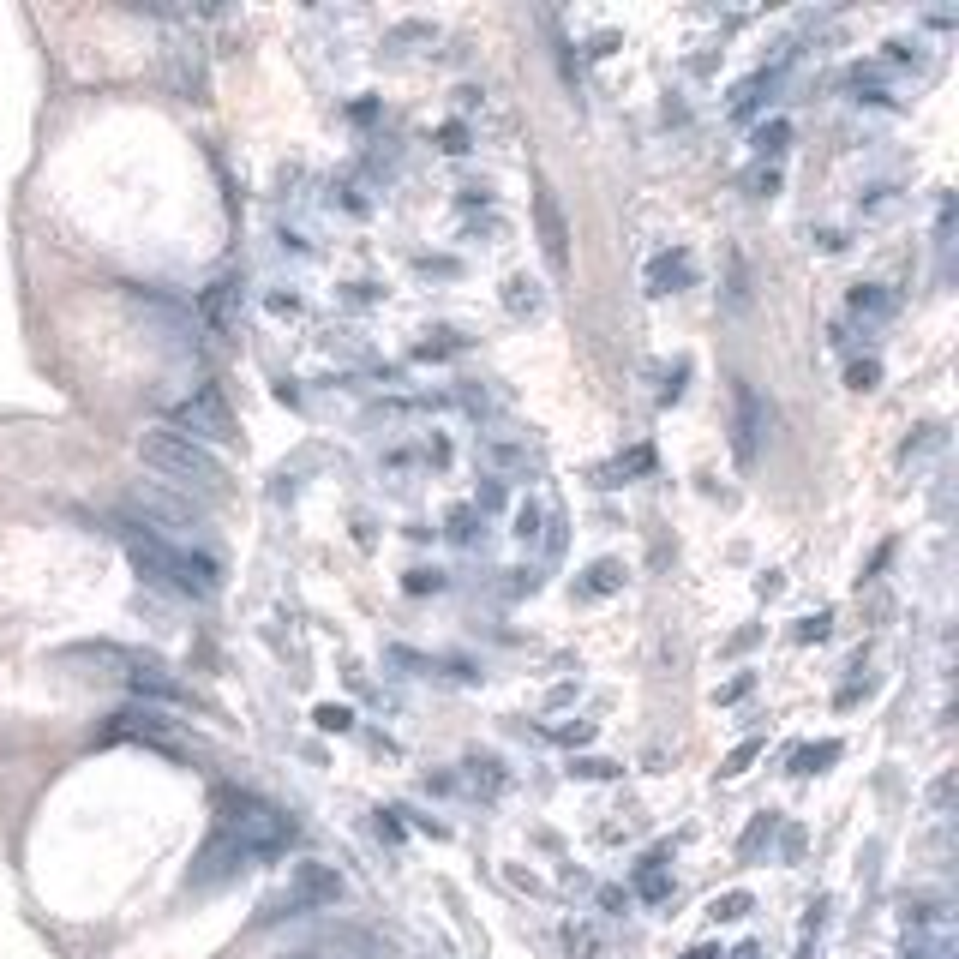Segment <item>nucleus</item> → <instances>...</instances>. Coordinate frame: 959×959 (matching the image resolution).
<instances>
[{"label":"nucleus","mask_w":959,"mask_h":959,"mask_svg":"<svg viewBox=\"0 0 959 959\" xmlns=\"http://www.w3.org/2000/svg\"><path fill=\"white\" fill-rule=\"evenodd\" d=\"M120 684H126L132 696H144V702H168V708H186V702H192V696H186V684H180V678H174L156 654H138V648H132V666H126V678H120Z\"/></svg>","instance_id":"obj_8"},{"label":"nucleus","mask_w":959,"mask_h":959,"mask_svg":"<svg viewBox=\"0 0 959 959\" xmlns=\"http://www.w3.org/2000/svg\"><path fill=\"white\" fill-rule=\"evenodd\" d=\"M438 138H444V150H450V156H462V150H468V132H462V126H456V120H450V126H444V132H438Z\"/></svg>","instance_id":"obj_31"},{"label":"nucleus","mask_w":959,"mask_h":959,"mask_svg":"<svg viewBox=\"0 0 959 959\" xmlns=\"http://www.w3.org/2000/svg\"><path fill=\"white\" fill-rule=\"evenodd\" d=\"M504 306H510L516 318H534V312H540V282H534V276H510V282H504Z\"/></svg>","instance_id":"obj_15"},{"label":"nucleus","mask_w":959,"mask_h":959,"mask_svg":"<svg viewBox=\"0 0 959 959\" xmlns=\"http://www.w3.org/2000/svg\"><path fill=\"white\" fill-rule=\"evenodd\" d=\"M576 774H582V780H606V774H618V768H612V762H600V756H594V762H576Z\"/></svg>","instance_id":"obj_32"},{"label":"nucleus","mask_w":959,"mask_h":959,"mask_svg":"<svg viewBox=\"0 0 959 959\" xmlns=\"http://www.w3.org/2000/svg\"><path fill=\"white\" fill-rule=\"evenodd\" d=\"M564 528H570V522H564V510H558V504H546V540H540V552H546V558H564V540H570Z\"/></svg>","instance_id":"obj_21"},{"label":"nucleus","mask_w":959,"mask_h":959,"mask_svg":"<svg viewBox=\"0 0 959 959\" xmlns=\"http://www.w3.org/2000/svg\"><path fill=\"white\" fill-rule=\"evenodd\" d=\"M468 510H504V480H480V492H474Z\"/></svg>","instance_id":"obj_24"},{"label":"nucleus","mask_w":959,"mask_h":959,"mask_svg":"<svg viewBox=\"0 0 959 959\" xmlns=\"http://www.w3.org/2000/svg\"><path fill=\"white\" fill-rule=\"evenodd\" d=\"M474 522H480V510H450V540H474Z\"/></svg>","instance_id":"obj_25"},{"label":"nucleus","mask_w":959,"mask_h":959,"mask_svg":"<svg viewBox=\"0 0 959 959\" xmlns=\"http://www.w3.org/2000/svg\"><path fill=\"white\" fill-rule=\"evenodd\" d=\"M762 432H768V408H762V396H756V384H732V450H738V462L750 468L756 462V450H762Z\"/></svg>","instance_id":"obj_7"},{"label":"nucleus","mask_w":959,"mask_h":959,"mask_svg":"<svg viewBox=\"0 0 959 959\" xmlns=\"http://www.w3.org/2000/svg\"><path fill=\"white\" fill-rule=\"evenodd\" d=\"M690 276H696L690 252H660V258L648 264V288H654V294H672V288H684Z\"/></svg>","instance_id":"obj_14"},{"label":"nucleus","mask_w":959,"mask_h":959,"mask_svg":"<svg viewBox=\"0 0 959 959\" xmlns=\"http://www.w3.org/2000/svg\"><path fill=\"white\" fill-rule=\"evenodd\" d=\"M432 36H438L432 24H396V30H390V48H408V42H432Z\"/></svg>","instance_id":"obj_23"},{"label":"nucleus","mask_w":959,"mask_h":959,"mask_svg":"<svg viewBox=\"0 0 959 959\" xmlns=\"http://www.w3.org/2000/svg\"><path fill=\"white\" fill-rule=\"evenodd\" d=\"M138 462H144L162 486H180L186 498H192V492L222 498V486H228V474H222L216 450H204V444L180 438L174 426H150V432L138 438Z\"/></svg>","instance_id":"obj_2"},{"label":"nucleus","mask_w":959,"mask_h":959,"mask_svg":"<svg viewBox=\"0 0 959 959\" xmlns=\"http://www.w3.org/2000/svg\"><path fill=\"white\" fill-rule=\"evenodd\" d=\"M132 510H138L132 522H144V528L162 534V540H168V534H198V528H204L198 504H192V498H174L168 486H138V492H132Z\"/></svg>","instance_id":"obj_6"},{"label":"nucleus","mask_w":959,"mask_h":959,"mask_svg":"<svg viewBox=\"0 0 959 959\" xmlns=\"http://www.w3.org/2000/svg\"><path fill=\"white\" fill-rule=\"evenodd\" d=\"M846 378H852V390H876L882 384V360H852Z\"/></svg>","instance_id":"obj_22"},{"label":"nucleus","mask_w":959,"mask_h":959,"mask_svg":"<svg viewBox=\"0 0 959 959\" xmlns=\"http://www.w3.org/2000/svg\"><path fill=\"white\" fill-rule=\"evenodd\" d=\"M618 588H624V564H612V558H600L582 582V594H618Z\"/></svg>","instance_id":"obj_18"},{"label":"nucleus","mask_w":959,"mask_h":959,"mask_svg":"<svg viewBox=\"0 0 959 959\" xmlns=\"http://www.w3.org/2000/svg\"><path fill=\"white\" fill-rule=\"evenodd\" d=\"M168 426H174L180 438L204 444V450L234 438V414H228V402H222V390H216V384H198L186 402H174V408H168Z\"/></svg>","instance_id":"obj_5"},{"label":"nucleus","mask_w":959,"mask_h":959,"mask_svg":"<svg viewBox=\"0 0 959 959\" xmlns=\"http://www.w3.org/2000/svg\"><path fill=\"white\" fill-rule=\"evenodd\" d=\"M534 216H540V246H546V264H552V270H564V264H570V228H564V210H558V198H552V192H540V198H534Z\"/></svg>","instance_id":"obj_10"},{"label":"nucleus","mask_w":959,"mask_h":959,"mask_svg":"<svg viewBox=\"0 0 959 959\" xmlns=\"http://www.w3.org/2000/svg\"><path fill=\"white\" fill-rule=\"evenodd\" d=\"M216 810H222V834L252 858V852H276V846H288L294 840V822L276 810V804H264V798H252V792H216Z\"/></svg>","instance_id":"obj_4"},{"label":"nucleus","mask_w":959,"mask_h":959,"mask_svg":"<svg viewBox=\"0 0 959 959\" xmlns=\"http://www.w3.org/2000/svg\"><path fill=\"white\" fill-rule=\"evenodd\" d=\"M126 306H132V318L144 324V336H156L168 354H198V348H204V324H198V312H192L180 294L132 282V288H126Z\"/></svg>","instance_id":"obj_3"},{"label":"nucleus","mask_w":959,"mask_h":959,"mask_svg":"<svg viewBox=\"0 0 959 959\" xmlns=\"http://www.w3.org/2000/svg\"><path fill=\"white\" fill-rule=\"evenodd\" d=\"M240 288H246L240 276H222V282H210V288H204V300H198V324H216V330H234V318H240V312H234V300H240Z\"/></svg>","instance_id":"obj_12"},{"label":"nucleus","mask_w":959,"mask_h":959,"mask_svg":"<svg viewBox=\"0 0 959 959\" xmlns=\"http://www.w3.org/2000/svg\"><path fill=\"white\" fill-rule=\"evenodd\" d=\"M786 144H792V126H786V120L756 126V156H786Z\"/></svg>","instance_id":"obj_19"},{"label":"nucleus","mask_w":959,"mask_h":959,"mask_svg":"<svg viewBox=\"0 0 959 959\" xmlns=\"http://www.w3.org/2000/svg\"><path fill=\"white\" fill-rule=\"evenodd\" d=\"M558 738H564V744H588V738H594V726H588V720H582V726H564V732H558Z\"/></svg>","instance_id":"obj_33"},{"label":"nucleus","mask_w":959,"mask_h":959,"mask_svg":"<svg viewBox=\"0 0 959 959\" xmlns=\"http://www.w3.org/2000/svg\"><path fill=\"white\" fill-rule=\"evenodd\" d=\"M786 60H792V48H786L774 66H762L756 78H744V84H738V96H732V114H738V120H750V114H756V108H762V102L780 90V78H786Z\"/></svg>","instance_id":"obj_11"},{"label":"nucleus","mask_w":959,"mask_h":959,"mask_svg":"<svg viewBox=\"0 0 959 959\" xmlns=\"http://www.w3.org/2000/svg\"><path fill=\"white\" fill-rule=\"evenodd\" d=\"M828 624H834L828 612H816V618H804V624H798V642H822V636H828Z\"/></svg>","instance_id":"obj_28"},{"label":"nucleus","mask_w":959,"mask_h":959,"mask_svg":"<svg viewBox=\"0 0 959 959\" xmlns=\"http://www.w3.org/2000/svg\"><path fill=\"white\" fill-rule=\"evenodd\" d=\"M444 588V570H408V594H438Z\"/></svg>","instance_id":"obj_26"},{"label":"nucleus","mask_w":959,"mask_h":959,"mask_svg":"<svg viewBox=\"0 0 959 959\" xmlns=\"http://www.w3.org/2000/svg\"><path fill=\"white\" fill-rule=\"evenodd\" d=\"M318 726H324V732H348L354 714H348V708H318Z\"/></svg>","instance_id":"obj_29"},{"label":"nucleus","mask_w":959,"mask_h":959,"mask_svg":"<svg viewBox=\"0 0 959 959\" xmlns=\"http://www.w3.org/2000/svg\"><path fill=\"white\" fill-rule=\"evenodd\" d=\"M756 750H762L756 738H750V744H738V750H732V762H726V774H744V768L756 762Z\"/></svg>","instance_id":"obj_30"},{"label":"nucleus","mask_w":959,"mask_h":959,"mask_svg":"<svg viewBox=\"0 0 959 959\" xmlns=\"http://www.w3.org/2000/svg\"><path fill=\"white\" fill-rule=\"evenodd\" d=\"M126 738H138V744H156V750H174V732H168V720L156 714V708H120L108 726H102V744H126Z\"/></svg>","instance_id":"obj_9"},{"label":"nucleus","mask_w":959,"mask_h":959,"mask_svg":"<svg viewBox=\"0 0 959 959\" xmlns=\"http://www.w3.org/2000/svg\"><path fill=\"white\" fill-rule=\"evenodd\" d=\"M858 210H864L870 222H882V216H894V210H900V186H870V192L858 198Z\"/></svg>","instance_id":"obj_17"},{"label":"nucleus","mask_w":959,"mask_h":959,"mask_svg":"<svg viewBox=\"0 0 959 959\" xmlns=\"http://www.w3.org/2000/svg\"><path fill=\"white\" fill-rule=\"evenodd\" d=\"M510 534H516L522 546H540V540H546V504H522V510H516V528H510Z\"/></svg>","instance_id":"obj_16"},{"label":"nucleus","mask_w":959,"mask_h":959,"mask_svg":"<svg viewBox=\"0 0 959 959\" xmlns=\"http://www.w3.org/2000/svg\"><path fill=\"white\" fill-rule=\"evenodd\" d=\"M828 762H840V744H834V738H828V744L798 750V756H792V774H816V768H828Z\"/></svg>","instance_id":"obj_20"},{"label":"nucleus","mask_w":959,"mask_h":959,"mask_svg":"<svg viewBox=\"0 0 959 959\" xmlns=\"http://www.w3.org/2000/svg\"><path fill=\"white\" fill-rule=\"evenodd\" d=\"M846 306H852V318H858V324H888V318L900 312L894 288H882V282H858V288L846 294Z\"/></svg>","instance_id":"obj_13"},{"label":"nucleus","mask_w":959,"mask_h":959,"mask_svg":"<svg viewBox=\"0 0 959 959\" xmlns=\"http://www.w3.org/2000/svg\"><path fill=\"white\" fill-rule=\"evenodd\" d=\"M750 192H756V198H774V192H780V168H756V174H750Z\"/></svg>","instance_id":"obj_27"},{"label":"nucleus","mask_w":959,"mask_h":959,"mask_svg":"<svg viewBox=\"0 0 959 959\" xmlns=\"http://www.w3.org/2000/svg\"><path fill=\"white\" fill-rule=\"evenodd\" d=\"M114 540L126 546L132 570H138L150 588H174V594H186V600H216V594H222V564H216L210 552L174 546V540L150 534V528H144V522H132V516H120V522H114Z\"/></svg>","instance_id":"obj_1"}]
</instances>
